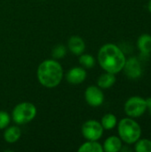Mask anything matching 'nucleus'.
I'll return each instance as SVG.
<instances>
[{
    "label": "nucleus",
    "mask_w": 151,
    "mask_h": 152,
    "mask_svg": "<svg viewBox=\"0 0 151 152\" xmlns=\"http://www.w3.org/2000/svg\"><path fill=\"white\" fill-rule=\"evenodd\" d=\"M98 62L107 72L117 74L123 70L125 63V55L123 50L115 44L103 45L98 53Z\"/></svg>",
    "instance_id": "1"
},
{
    "label": "nucleus",
    "mask_w": 151,
    "mask_h": 152,
    "mask_svg": "<svg viewBox=\"0 0 151 152\" xmlns=\"http://www.w3.org/2000/svg\"><path fill=\"white\" fill-rule=\"evenodd\" d=\"M39 83L46 88L58 86L63 78V69L56 60H45L42 61L36 70Z\"/></svg>",
    "instance_id": "2"
},
{
    "label": "nucleus",
    "mask_w": 151,
    "mask_h": 152,
    "mask_svg": "<svg viewBox=\"0 0 151 152\" xmlns=\"http://www.w3.org/2000/svg\"><path fill=\"white\" fill-rule=\"evenodd\" d=\"M117 130L120 139L127 144L135 143L142 136V127L132 118L121 119L117 125Z\"/></svg>",
    "instance_id": "3"
},
{
    "label": "nucleus",
    "mask_w": 151,
    "mask_h": 152,
    "mask_svg": "<svg viewBox=\"0 0 151 152\" xmlns=\"http://www.w3.org/2000/svg\"><path fill=\"white\" fill-rule=\"evenodd\" d=\"M36 107L32 102H23L18 103L13 108L11 118L18 126L25 125L31 122L36 118Z\"/></svg>",
    "instance_id": "4"
},
{
    "label": "nucleus",
    "mask_w": 151,
    "mask_h": 152,
    "mask_svg": "<svg viewBox=\"0 0 151 152\" xmlns=\"http://www.w3.org/2000/svg\"><path fill=\"white\" fill-rule=\"evenodd\" d=\"M124 109L125 114L129 118H136L142 116L147 110L148 107L145 99L140 96H133L125 102Z\"/></svg>",
    "instance_id": "5"
},
{
    "label": "nucleus",
    "mask_w": 151,
    "mask_h": 152,
    "mask_svg": "<svg viewBox=\"0 0 151 152\" xmlns=\"http://www.w3.org/2000/svg\"><path fill=\"white\" fill-rule=\"evenodd\" d=\"M81 131L86 141H99L103 135L104 129L101 122L94 119H90L83 124Z\"/></svg>",
    "instance_id": "6"
},
{
    "label": "nucleus",
    "mask_w": 151,
    "mask_h": 152,
    "mask_svg": "<svg viewBox=\"0 0 151 152\" xmlns=\"http://www.w3.org/2000/svg\"><path fill=\"white\" fill-rule=\"evenodd\" d=\"M85 99L88 105L92 107H99L104 102V94L102 89L98 86H90L85 92Z\"/></svg>",
    "instance_id": "7"
},
{
    "label": "nucleus",
    "mask_w": 151,
    "mask_h": 152,
    "mask_svg": "<svg viewBox=\"0 0 151 152\" xmlns=\"http://www.w3.org/2000/svg\"><path fill=\"white\" fill-rule=\"evenodd\" d=\"M123 70L125 76L131 79H137L142 74V67L139 58L130 57L125 60Z\"/></svg>",
    "instance_id": "8"
},
{
    "label": "nucleus",
    "mask_w": 151,
    "mask_h": 152,
    "mask_svg": "<svg viewBox=\"0 0 151 152\" xmlns=\"http://www.w3.org/2000/svg\"><path fill=\"white\" fill-rule=\"evenodd\" d=\"M87 77V73L83 67H74L70 69L66 74V79L68 83L71 85L82 84Z\"/></svg>",
    "instance_id": "9"
},
{
    "label": "nucleus",
    "mask_w": 151,
    "mask_h": 152,
    "mask_svg": "<svg viewBox=\"0 0 151 152\" xmlns=\"http://www.w3.org/2000/svg\"><path fill=\"white\" fill-rule=\"evenodd\" d=\"M69 50L75 55L79 56L85 51V43L79 36H72L68 41Z\"/></svg>",
    "instance_id": "10"
},
{
    "label": "nucleus",
    "mask_w": 151,
    "mask_h": 152,
    "mask_svg": "<svg viewBox=\"0 0 151 152\" xmlns=\"http://www.w3.org/2000/svg\"><path fill=\"white\" fill-rule=\"evenodd\" d=\"M21 136V130L17 126H7L4 132V139L7 143H14L20 140Z\"/></svg>",
    "instance_id": "11"
},
{
    "label": "nucleus",
    "mask_w": 151,
    "mask_h": 152,
    "mask_svg": "<svg viewBox=\"0 0 151 152\" xmlns=\"http://www.w3.org/2000/svg\"><path fill=\"white\" fill-rule=\"evenodd\" d=\"M122 146H123L122 140L120 139V137H117L116 135H112V136L108 137L105 140L104 144L102 145L103 151L106 152L120 151Z\"/></svg>",
    "instance_id": "12"
},
{
    "label": "nucleus",
    "mask_w": 151,
    "mask_h": 152,
    "mask_svg": "<svg viewBox=\"0 0 151 152\" xmlns=\"http://www.w3.org/2000/svg\"><path fill=\"white\" fill-rule=\"evenodd\" d=\"M116 80V74L106 71L99 77L97 80V86L101 89H109L114 86Z\"/></svg>",
    "instance_id": "13"
},
{
    "label": "nucleus",
    "mask_w": 151,
    "mask_h": 152,
    "mask_svg": "<svg viewBox=\"0 0 151 152\" xmlns=\"http://www.w3.org/2000/svg\"><path fill=\"white\" fill-rule=\"evenodd\" d=\"M137 46L142 53H151V36L150 34H142L137 40Z\"/></svg>",
    "instance_id": "14"
},
{
    "label": "nucleus",
    "mask_w": 151,
    "mask_h": 152,
    "mask_svg": "<svg viewBox=\"0 0 151 152\" xmlns=\"http://www.w3.org/2000/svg\"><path fill=\"white\" fill-rule=\"evenodd\" d=\"M79 152H102L103 147L98 141H86L79 148Z\"/></svg>",
    "instance_id": "15"
},
{
    "label": "nucleus",
    "mask_w": 151,
    "mask_h": 152,
    "mask_svg": "<svg viewBox=\"0 0 151 152\" xmlns=\"http://www.w3.org/2000/svg\"><path fill=\"white\" fill-rule=\"evenodd\" d=\"M101 124L104 130H111L117 125V117L112 113H107L102 117Z\"/></svg>",
    "instance_id": "16"
},
{
    "label": "nucleus",
    "mask_w": 151,
    "mask_h": 152,
    "mask_svg": "<svg viewBox=\"0 0 151 152\" xmlns=\"http://www.w3.org/2000/svg\"><path fill=\"white\" fill-rule=\"evenodd\" d=\"M95 58L89 53H82L79 55V63L85 69H92L95 65Z\"/></svg>",
    "instance_id": "17"
},
{
    "label": "nucleus",
    "mask_w": 151,
    "mask_h": 152,
    "mask_svg": "<svg viewBox=\"0 0 151 152\" xmlns=\"http://www.w3.org/2000/svg\"><path fill=\"white\" fill-rule=\"evenodd\" d=\"M137 152H151V141L148 139H139L134 147Z\"/></svg>",
    "instance_id": "18"
},
{
    "label": "nucleus",
    "mask_w": 151,
    "mask_h": 152,
    "mask_svg": "<svg viewBox=\"0 0 151 152\" xmlns=\"http://www.w3.org/2000/svg\"><path fill=\"white\" fill-rule=\"evenodd\" d=\"M66 54H67V47L62 44L56 45L52 51V55L54 60L62 59L66 56Z\"/></svg>",
    "instance_id": "19"
},
{
    "label": "nucleus",
    "mask_w": 151,
    "mask_h": 152,
    "mask_svg": "<svg viewBox=\"0 0 151 152\" xmlns=\"http://www.w3.org/2000/svg\"><path fill=\"white\" fill-rule=\"evenodd\" d=\"M11 122V116L4 110H0V130L5 129Z\"/></svg>",
    "instance_id": "20"
},
{
    "label": "nucleus",
    "mask_w": 151,
    "mask_h": 152,
    "mask_svg": "<svg viewBox=\"0 0 151 152\" xmlns=\"http://www.w3.org/2000/svg\"><path fill=\"white\" fill-rule=\"evenodd\" d=\"M145 102H146V104H147V107L150 108L151 106V97H149L147 99H145Z\"/></svg>",
    "instance_id": "21"
},
{
    "label": "nucleus",
    "mask_w": 151,
    "mask_h": 152,
    "mask_svg": "<svg viewBox=\"0 0 151 152\" xmlns=\"http://www.w3.org/2000/svg\"><path fill=\"white\" fill-rule=\"evenodd\" d=\"M148 9H149L150 12L151 13V0H150V2H149V4H148Z\"/></svg>",
    "instance_id": "22"
},
{
    "label": "nucleus",
    "mask_w": 151,
    "mask_h": 152,
    "mask_svg": "<svg viewBox=\"0 0 151 152\" xmlns=\"http://www.w3.org/2000/svg\"><path fill=\"white\" fill-rule=\"evenodd\" d=\"M149 109V111H150V116H151V106L150 107V108H148Z\"/></svg>",
    "instance_id": "23"
}]
</instances>
